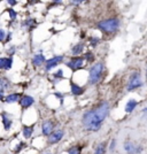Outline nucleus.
Wrapping results in <instances>:
<instances>
[{
    "label": "nucleus",
    "mask_w": 147,
    "mask_h": 154,
    "mask_svg": "<svg viewBox=\"0 0 147 154\" xmlns=\"http://www.w3.org/2000/svg\"><path fill=\"white\" fill-rule=\"evenodd\" d=\"M62 75H63V70H62V69H59L57 72H54V77H55L57 79H59V81L62 78Z\"/></svg>",
    "instance_id": "a878e982"
},
{
    "label": "nucleus",
    "mask_w": 147,
    "mask_h": 154,
    "mask_svg": "<svg viewBox=\"0 0 147 154\" xmlns=\"http://www.w3.org/2000/svg\"><path fill=\"white\" fill-rule=\"evenodd\" d=\"M11 38H12V32H8V33H7V37H6V39H5V40H6L7 43H8V42L11 40Z\"/></svg>",
    "instance_id": "c756f323"
},
{
    "label": "nucleus",
    "mask_w": 147,
    "mask_h": 154,
    "mask_svg": "<svg viewBox=\"0 0 147 154\" xmlns=\"http://www.w3.org/2000/svg\"><path fill=\"white\" fill-rule=\"evenodd\" d=\"M46 62V59L45 57L41 54V53H38V54H36L33 59H32V63L33 66H36V67H40L41 64H44Z\"/></svg>",
    "instance_id": "ddd939ff"
},
{
    "label": "nucleus",
    "mask_w": 147,
    "mask_h": 154,
    "mask_svg": "<svg viewBox=\"0 0 147 154\" xmlns=\"http://www.w3.org/2000/svg\"><path fill=\"white\" fill-rule=\"evenodd\" d=\"M83 58H84V60H85V61H89V62H91V61H93L94 57H93L92 52H87V53H85V54H84Z\"/></svg>",
    "instance_id": "5701e85b"
},
{
    "label": "nucleus",
    "mask_w": 147,
    "mask_h": 154,
    "mask_svg": "<svg viewBox=\"0 0 147 154\" xmlns=\"http://www.w3.org/2000/svg\"><path fill=\"white\" fill-rule=\"evenodd\" d=\"M96 26L100 31L105 32V33H113V32L117 31V29L120 28V21L118 19H114V17L103 20L101 22H99Z\"/></svg>",
    "instance_id": "f03ea898"
},
{
    "label": "nucleus",
    "mask_w": 147,
    "mask_h": 154,
    "mask_svg": "<svg viewBox=\"0 0 147 154\" xmlns=\"http://www.w3.org/2000/svg\"><path fill=\"white\" fill-rule=\"evenodd\" d=\"M83 50H84V44L83 43H78V44H76V45L71 48V54L77 57L81 53H83Z\"/></svg>",
    "instance_id": "f3484780"
},
{
    "label": "nucleus",
    "mask_w": 147,
    "mask_h": 154,
    "mask_svg": "<svg viewBox=\"0 0 147 154\" xmlns=\"http://www.w3.org/2000/svg\"><path fill=\"white\" fill-rule=\"evenodd\" d=\"M70 4L71 5H81V4H83V1H81V0H79V1H76V0H75V1H71Z\"/></svg>",
    "instance_id": "2f4dec72"
},
{
    "label": "nucleus",
    "mask_w": 147,
    "mask_h": 154,
    "mask_svg": "<svg viewBox=\"0 0 147 154\" xmlns=\"http://www.w3.org/2000/svg\"><path fill=\"white\" fill-rule=\"evenodd\" d=\"M1 117H2V124H4V128L5 130H9L12 128V124H13V121L11 119V114L8 113H2L1 114Z\"/></svg>",
    "instance_id": "9b49d317"
},
{
    "label": "nucleus",
    "mask_w": 147,
    "mask_h": 154,
    "mask_svg": "<svg viewBox=\"0 0 147 154\" xmlns=\"http://www.w3.org/2000/svg\"><path fill=\"white\" fill-rule=\"evenodd\" d=\"M33 103H35V100H33V98L30 96H24L20 99V103H21V106H22L23 108L30 107L31 105H33Z\"/></svg>",
    "instance_id": "f8f14e48"
},
{
    "label": "nucleus",
    "mask_w": 147,
    "mask_h": 154,
    "mask_svg": "<svg viewBox=\"0 0 147 154\" xmlns=\"http://www.w3.org/2000/svg\"><path fill=\"white\" fill-rule=\"evenodd\" d=\"M137 105H138L137 100L130 99L128 103H127V105H125V112L127 113H132L134 109H136V107H137Z\"/></svg>",
    "instance_id": "dca6fc26"
},
{
    "label": "nucleus",
    "mask_w": 147,
    "mask_h": 154,
    "mask_svg": "<svg viewBox=\"0 0 147 154\" xmlns=\"http://www.w3.org/2000/svg\"><path fill=\"white\" fill-rule=\"evenodd\" d=\"M63 60L62 55H57V57H53L50 60H46V70H51L53 69L55 66H58L61 61Z\"/></svg>",
    "instance_id": "1a4fd4ad"
},
{
    "label": "nucleus",
    "mask_w": 147,
    "mask_h": 154,
    "mask_svg": "<svg viewBox=\"0 0 147 154\" xmlns=\"http://www.w3.org/2000/svg\"><path fill=\"white\" fill-rule=\"evenodd\" d=\"M64 132L62 130H57V131H53L51 135L48 136V138H47V143L50 144V145H53V144H57L59 141L62 139V137H63Z\"/></svg>",
    "instance_id": "423d86ee"
},
{
    "label": "nucleus",
    "mask_w": 147,
    "mask_h": 154,
    "mask_svg": "<svg viewBox=\"0 0 147 154\" xmlns=\"http://www.w3.org/2000/svg\"><path fill=\"white\" fill-rule=\"evenodd\" d=\"M11 88V82L8 81L6 77H0V92H5L7 89Z\"/></svg>",
    "instance_id": "2eb2a0df"
},
{
    "label": "nucleus",
    "mask_w": 147,
    "mask_h": 154,
    "mask_svg": "<svg viewBox=\"0 0 147 154\" xmlns=\"http://www.w3.org/2000/svg\"><path fill=\"white\" fill-rule=\"evenodd\" d=\"M32 24H33L35 26H36V24H37V22H36V20L35 19H29V20H26V22H23V26H26V28H30Z\"/></svg>",
    "instance_id": "412c9836"
},
{
    "label": "nucleus",
    "mask_w": 147,
    "mask_h": 154,
    "mask_svg": "<svg viewBox=\"0 0 147 154\" xmlns=\"http://www.w3.org/2000/svg\"><path fill=\"white\" fill-rule=\"evenodd\" d=\"M99 42H100V39L96 38V37H91V38H90V44L92 46H96Z\"/></svg>",
    "instance_id": "393cba45"
},
{
    "label": "nucleus",
    "mask_w": 147,
    "mask_h": 154,
    "mask_svg": "<svg viewBox=\"0 0 147 154\" xmlns=\"http://www.w3.org/2000/svg\"><path fill=\"white\" fill-rule=\"evenodd\" d=\"M146 78H147V69H146Z\"/></svg>",
    "instance_id": "e433bc0d"
},
{
    "label": "nucleus",
    "mask_w": 147,
    "mask_h": 154,
    "mask_svg": "<svg viewBox=\"0 0 147 154\" xmlns=\"http://www.w3.org/2000/svg\"><path fill=\"white\" fill-rule=\"evenodd\" d=\"M70 88H71V93H72L74 96H81V94H83L84 93L83 88L79 86L78 84L74 83V82H71L70 83Z\"/></svg>",
    "instance_id": "4468645a"
},
{
    "label": "nucleus",
    "mask_w": 147,
    "mask_h": 154,
    "mask_svg": "<svg viewBox=\"0 0 147 154\" xmlns=\"http://www.w3.org/2000/svg\"><path fill=\"white\" fill-rule=\"evenodd\" d=\"M17 4V1H15V0H9L8 1V5H11V6H15Z\"/></svg>",
    "instance_id": "7c9ffc66"
},
{
    "label": "nucleus",
    "mask_w": 147,
    "mask_h": 154,
    "mask_svg": "<svg viewBox=\"0 0 147 154\" xmlns=\"http://www.w3.org/2000/svg\"><path fill=\"white\" fill-rule=\"evenodd\" d=\"M23 144H24V143H20V145H17V147H16V149H15V152H16V153H19L20 151L22 149V147H23Z\"/></svg>",
    "instance_id": "c85d7f7f"
},
{
    "label": "nucleus",
    "mask_w": 147,
    "mask_h": 154,
    "mask_svg": "<svg viewBox=\"0 0 147 154\" xmlns=\"http://www.w3.org/2000/svg\"><path fill=\"white\" fill-rule=\"evenodd\" d=\"M4 98H5V97H4V93H2V92H0V100H2Z\"/></svg>",
    "instance_id": "f704fd0d"
},
{
    "label": "nucleus",
    "mask_w": 147,
    "mask_h": 154,
    "mask_svg": "<svg viewBox=\"0 0 147 154\" xmlns=\"http://www.w3.org/2000/svg\"><path fill=\"white\" fill-rule=\"evenodd\" d=\"M84 62H85L84 58H82V57H75V58L71 59L69 62H67V66H68L72 71H76V70H78V69H82V68H83Z\"/></svg>",
    "instance_id": "39448f33"
},
{
    "label": "nucleus",
    "mask_w": 147,
    "mask_h": 154,
    "mask_svg": "<svg viewBox=\"0 0 147 154\" xmlns=\"http://www.w3.org/2000/svg\"><path fill=\"white\" fill-rule=\"evenodd\" d=\"M55 97H58L59 99H61V100H62V96H61L60 93H55Z\"/></svg>",
    "instance_id": "72a5a7b5"
},
{
    "label": "nucleus",
    "mask_w": 147,
    "mask_h": 154,
    "mask_svg": "<svg viewBox=\"0 0 147 154\" xmlns=\"http://www.w3.org/2000/svg\"><path fill=\"white\" fill-rule=\"evenodd\" d=\"M96 154H106V143H100L96 146Z\"/></svg>",
    "instance_id": "aec40b11"
},
{
    "label": "nucleus",
    "mask_w": 147,
    "mask_h": 154,
    "mask_svg": "<svg viewBox=\"0 0 147 154\" xmlns=\"http://www.w3.org/2000/svg\"><path fill=\"white\" fill-rule=\"evenodd\" d=\"M15 53V47H11V50H8V54H14Z\"/></svg>",
    "instance_id": "473e14b6"
},
{
    "label": "nucleus",
    "mask_w": 147,
    "mask_h": 154,
    "mask_svg": "<svg viewBox=\"0 0 147 154\" xmlns=\"http://www.w3.org/2000/svg\"><path fill=\"white\" fill-rule=\"evenodd\" d=\"M8 14H9V16H11V19H12V20L16 19V15H17V13L14 11L13 8H8Z\"/></svg>",
    "instance_id": "b1692460"
},
{
    "label": "nucleus",
    "mask_w": 147,
    "mask_h": 154,
    "mask_svg": "<svg viewBox=\"0 0 147 154\" xmlns=\"http://www.w3.org/2000/svg\"><path fill=\"white\" fill-rule=\"evenodd\" d=\"M109 114V103L108 101H103L98 105L96 108L90 109L84 113L82 123L84 128L89 131H98L101 128V124L106 120Z\"/></svg>",
    "instance_id": "f257e3e1"
},
{
    "label": "nucleus",
    "mask_w": 147,
    "mask_h": 154,
    "mask_svg": "<svg viewBox=\"0 0 147 154\" xmlns=\"http://www.w3.org/2000/svg\"><path fill=\"white\" fill-rule=\"evenodd\" d=\"M115 146H116V140H115V139H113V140H112V143H110V146H109L110 151H113V149L115 148Z\"/></svg>",
    "instance_id": "cd10ccee"
},
{
    "label": "nucleus",
    "mask_w": 147,
    "mask_h": 154,
    "mask_svg": "<svg viewBox=\"0 0 147 154\" xmlns=\"http://www.w3.org/2000/svg\"><path fill=\"white\" fill-rule=\"evenodd\" d=\"M32 132H33V128L30 127V125H26L23 128V136H24V138H30L32 136Z\"/></svg>",
    "instance_id": "6ab92c4d"
},
{
    "label": "nucleus",
    "mask_w": 147,
    "mask_h": 154,
    "mask_svg": "<svg viewBox=\"0 0 147 154\" xmlns=\"http://www.w3.org/2000/svg\"><path fill=\"white\" fill-rule=\"evenodd\" d=\"M5 39H6V32L2 29H0V42H4Z\"/></svg>",
    "instance_id": "bb28decb"
},
{
    "label": "nucleus",
    "mask_w": 147,
    "mask_h": 154,
    "mask_svg": "<svg viewBox=\"0 0 147 154\" xmlns=\"http://www.w3.org/2000/svg\"><path fill=\"white\" fill-rule=\"evenodd\" d=\"M53 129H54V123L51 120H46L41 124V134L44 136H50L53 132Z\"/></svg>",
    "instance_id": "6e6552de"
},
{
    "label": "nucleus",
    "mask_w": 147,
    "mask_h": 154,
    "mask_svg": "<svg viewBox=\"0 0 147 154\" xmlns=\"http://www.w3.org/2000/svg\"><path fill=\"white\" fill-rule=\"evenodd\" d=\"M103 69H105V67H103V62H98L94 66H92V68L89 70V83L92 85L98 83L101 79Z\"/></svg>",
    "instance_id": "7ed1b4c3"
},
{
    "label": "nucleus",
    "mask_w": 147,
    "mask_h": 154,
    "mask_svg": "<svg viewBox=\"0 0 147 154\" xmlns=\"http://www.w3.org/2000/svg\"><path fill=\"white\" fill-rule=\"evenodd\" d=\"M142 81L140 78V74L139 72H133L131 76H130V79H129L128 83V91H132L136 90L138 88H141L142 86Z\"/></svg>",
    "instance_id": "20e7f679"
},
{
    "label": "nucleus",
    "mask_w": 147,
    "mask_h": 154,
    "mask_svg": "<svg viewBox=\"0 0 147 154\" xmlns=\"http://www.w3.org/2000/svg\"><path fill=\"white\" fill-rule=\"evenodd\" d=\"M19 99H20V94H19V93H12V94H8V96L5 98L6 103H16V101H19Z\"/></svg>",
    "instance_id": "a211bd4d"
},
{
    "label": "nucleus",
    "mask_w": 147,
    "mask_h": 154,
    "mask_svg": "<svg viewBox=\"0 0 147 154\" xmlns=\"http://www.w3.org/2000/svg\"><path fill=\"white\" fill-rule=\"evenodd\" d=\"M45 154H51V153H45Z\"/></svg>",
    "instance_id": "4c0bfd02"
},
{
    "label": "nucleus",
    "mask_w": 147,
    "mask_h": 154,
    "mask_svg": "<svg viewBox=\"0 0 147 154\" xmlns=\"http://www.w3.org/2000/svg\"><path fill=\"white\" fill-rule=\"evenodd\" d=\"M146 112H147V107H146V108L142 109V113H146Z\"/></svg>",
    "instance_id": "c9c22d12"
},
{
    "label": "nucleus",
    "mask_w": 147,
    "mask_h": 154,
    "mask_svg": "<svg viewBox=\"0 0 147 154\" xmlns=\"http://www.w3.org/2000/svg\"><path fill=\"white\" fill-rule=\"evenodd\" d=\"M81 152H82V148L79 146H74V147H71L69 149L68 154H81Z\"/></svg>",
    "instance_id": "4be33fe9"
},
{
    "label": "nucleus",
    "mask_w": 147,
    "mask_h": 154,
    "mask_svg": "<svg viewBox=\"0 0 147 154\" xmlns=\"http://www.w3.org/2000/svg\"><path fill=\"white\" fill-rule=\"evenodd\" d=\"M123 147H124V149H125L129 154H139L141 151H142V147H141V146H137L136 144L130 143V141L125 143Z\"/></svg>",
    "instance_id": "0eeeda50"
},
{
    "label": "nucleus",
    "mask_w": 147,
    "mask_h": 154,
    "mask_svg": "<svg viewBox=\"0 0 147 154\" xmlns=\"http://www.w3.org/2000/svg\"><path fill=\"white\" fill-rule=\"evenodd\" d=\"M13 66V58H0V69L9 70Z\"/></svg>",
    "instance_id": "9d476101"
}]
</instances>
